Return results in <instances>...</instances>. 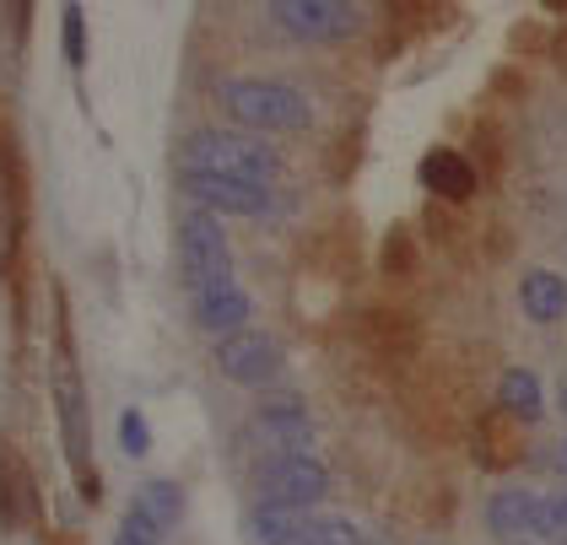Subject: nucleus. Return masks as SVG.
Returning <instances> with one entry per match:
<instances>
[{
  "instance_id": "f257e3e1",
  "label": "nucleus",
  "mask_w": 567,
  "mask_h": 545,
  "mask_svg": "<svg viewBox=\"0 0 567 545\" xmlns=\"http://www.w3.org/2000/svg\"><path fill=\"white\" fill-rule=\"evenodd\" d=\"M221 109L244 130H260V135H292V130L313 125V109H308L303 92L287 82H265V76L221 82Z\"/></svg>"
},
{
  "instance_id": "f03ea898",
  "label": "nucleus",
  "mask_w": 567,
  "mask_h": 545,
  "mask_svg": "<svg viewBox=\"0 0 567 545\" xmlns=\"http://www.w3.org/2000/svg\"><path fill=\"white\" fill-rule=\"evenodd\" d=\"M184 173H221V178H249V184H270L281 163L276 152L249 141V135H227V130H195L184 141Z\"/></svg>"
},
{
  "instance_id": "7ed1b4c3",
  "label": "nucleus",
  "mask_w": 567,
  "mask_h": 545,
  "mask_svg": "<svg viewBox=\"0 0 567 545\" xmlns=\"http://www.w3.org/2000/svg\"><path fill=\"white\" fill-rule=\"evenodd\" d=\"M178 249H184V287L189 297L212 292V287H227L233 281V254H227V233L212 210H195L184 216L178 227Z\"/></svg>"
},
{
  "instance_id": "20e7f679",
  "label": "nucleus",
  "mask_w": 567,
  "mask_h": 545,
  "mask_svg": "<svg viewBox=\"0 0 567 545\" xmlns=\"http://www.w3.org/2000/svg\"><path fill=\"white\" fill-rule=\"evenodd\" d=\"M49 383H54V405H60V426H65V449L71 464L87 486V497H97V481L87 475V394H82V373H76V357H71V340H54V357H49Z\"/></svg>"
},
{
  "instance_id": "39448f33",
  "label": "nucleus",
  "mask_w": 567,
  "mask_h": 545,
  "mask_svg": "<svg viewBox=\"0 0 567 545\" xmlns=\"http://www.w3.org/2000/svg\"><path fill=\"white\" fill-rule=\"evenodd\" d=\"M270 17L298 43H341L362 22L351 0H270Z\"/></svg>"
},
{
  "instance_id": "423d86ee",
  "label": "nucleus",
  "mask_w": 567,
  "mask_h": 545,
  "mask_svg": "<svg viewBox=\"0 0 567 545\" xmlns=\"http://www.w3.org/2000/svg\"><path fill=\"white\" fill-rule=\"evenodd\" d=\"M260 492H265V503L313 507L319 497H324V492H330V470L313 460L308 449H292V454H276V460L265 464Z\"/></svg>"
},
{
  "instance_id": "0eeeda50",
  "label": "nucleus",
  "mask_w": 567,
  "mask_h": 545,
  "mask_svg": "<svg viewBox=\"0 0 567 545\" xmlns=\"http://www.w3.org/2000/svg\"><path fill=\"white\" fill-rule=\"evenodd\" d=\"M217 368L221 378L244 383V389H260L270 378L281 373V346L260 330H238V336H221L217 340Z\"/></svg>"
},
{
  "instance_id": "6e6552de",
  "label": "nucleus",
  "mask_w": 567,
  "mask_h": 545,
  "mask_svg": "<svg viewBox=\"0 0 567 545\" xmlns=\"http://www.w3.org/2000/svg\"><path fill=\"white\" fill-rule=\"evenodd\" d=\"M184 195L200 210H227V216H260L270 206V184L249 178H221V173H184Z\"/></svg>"
},
{
  "instance_id": "1a4fd4ad",
  "label": "nucleus",
  "mask_w": 567,
  "mask_h": 545,
  "mask_svg": "<svg viewBox=\"0 0 567 545\" xmlns=\"http://www.w3.org/2000/svg\"><path fill=\"white\" fill-rule=\"evenodd\" d=\"M195 319H200V330H206V336H238V330L249 325V297H244L238 281L212 287V292L195 297Z\"/></svg>"
},
{
  "instance_id": "9d476101",
  "label": "nucleus",
  "mask_w": 567,
  "mask_h": 545,
  "mask_svg": "<svg viewBox=\"0 0 567 545\" xmlns=\"http://www.w3.org/2000/svg\"><path fill=\"white\" fill-rule=\"evenodd\" d=\"M255 541L260 545H308L313 535V513L308 507H281V503H260L249 518Z\"/></svg>"
},
{
  "instance_id": "9b49d317",
  "label": "nucleus",
  "mask_w": 567,
  "mask_h": 545,
  "mask_svg": "<svg viewBox=\"0 0 567 545\" xmlns=\"http://www.w3.org/2000/svg\"><path fill=\"white\" fill-rule=\"evenodd\" d=\"M422 184L443 195V200H471L476 195V168L460 157V152H449V146H437L422 157Z\"/></svg>"
},
{
  "instance_id": "f8f14e48",
  "label": "nucleus",
  "mask_w": 567,
  "mask_h": 545,
  "mask_svg": "<svg viewBox=\"0 0 567 545\" xmlns=\"http://www.w3.org/2000/svg\"><path fill=\"white\" fill-rule=\"evenodd\" d=\"M519 302L535 325H557L567 313V276H557V270H529L519 281Z\"/></svg>"
},
{
  "instance_id": "ddd939ff",
  "label": "nucleus",
  "mask_w": 567,
  "mask_h": 545,
  "mask_svg": "<svg viewBox=\"0 0 567 545\" xmlns=\"http://www.w3.org/2000/svg\"><path fill=\"white\" fill-rule=\"evenodd\" d=\"M260 432H270V443H276L281 454H292V449H308V443H313L308 411L298 405V400H276V405H265V411H260Z\"/></svg>"
},
{
  "instance_id": "4468645a",
  "label": "nucleus",
  "mask_w": 567,
  "mask_h": 545,
  "mask_svg": "<svg viewBox=\"0 0 567 545\" xmlns=\"http://www.w3.org/2000/svg\"><path fill=\"white\" fill-rule=\"evenodd\" d=\"M535 492H524V486H508V492H497L492 503H486V529L492 535H529V524H535Z\"/></svg>"
},
{
  "instance_id": "2eb2a0df",
  "label": "nucleus",
  "mask_w": 567,
  "mask_h": 545,
  "mask_svg": "<svg viewBox=\"0 0 567 545\" xmlns=\"http://www.w3.org/2000/svg\"><path fill=\"white\" fill-rule=\"evenodd\" d=\"M497 400H503L508 417H519V421H540V411H546V400H540V378L524 373V368H508V373H503Z\"/></svg>"
},
{
  "instance_id": "dca6fc26",
  "label": "nucleus",
  "mask_w": 567,
  "mask_h": 545,
  "mask_svg": "<svg viewBox=\"0 0 567 545\" xmlns=\"http://www.w3.org/2000/svg\"><path fill=\"white\" fill-rule=\"evenodd\" d=\"M131 507L141 513V518H152L157 529H174L178 507H184V492H178L174 481H146V486H141V497H135Z\"/></svg>"
},
{
  "instance_id": "f3484780",
  "label": "nucleus",
  "mask_w": 567,
  "mask_h": 545,
  "mask_svg": "<svg viewBox=\"0 0 567 545\" xmlns=\"http://www.w3.org/2000/svg\"><path fill=\"white\" fill-rule=\"evenodd\" d=\"M529 535L567 545V492H551V497H540V503H535V524H529Z\"/></svg>"
},
{
  "instance_id": "a211bd4d",
  "label": "nucleus",
  "mask_w": 567,
  "mask_h": 545,
  "mask_svg": "<svg viewBox=\"0 0 567 545\" xmlns=\"http://www.w3.org/2000/svg\"><path fill=\"white\" fill-rule=\"evenodd\" d=\"M120 449H125L131 460H141V454L152 449V426L141 421V411H125V417H120Z\"/></svg>"
},
{
  "instance_id": "6ab92c4d",
  "label": "nucleus",
  "mask_w": 567,
  "mask_h": 545,
  "mask_svg": "<svg viewBox=\"0 0 567 545\" xmlns=\"http://www.w3.org/2000/svg\"><path fill=\"white\" fill-rule=\"evenodd\" d=\"M65 60H71V65H87V22H82V6H65Z\"/></svg>"
},
{
  "instance_id": "aec40b11",
  "label": "nucleus",
  "mask_w": 567,
  "mask_h": 545,
  "mask_svg": "<svg viewBox=\"0 0 567 545\" xmlns=\"http://www.w3.org/2000/svg\"><path fill=\"white\" fill-rule=\"evenodd\" d=\"M163 535H168V529H157L152 518H141V513L131 507V513H125V524H120V541H114V545H157Z\"/></svg>"
},
{
  "instance_id": "412c9836",
  "label": "nucleus",
  "mask_w": 567,
  "mask_h": 545,
  "mask_svg": "<svg viewBox=\"0 0 567 545\" xmlns=\"http://www.w3.org/2000/svg\"><path fill=\"white\" fill-rule=\"evenodd\" d=\"M308 545H357V524H347V518H313Z\"/></svg>"
},
{
  "instance_id": "4be33fe9",
  "label": "nucleus",
  "mask_w": 567,
  "mask_h": 545,
  "mask_svg": "<svg viewBox=\"0 0 567 545\" xmlns=\"http://www.w3.org/2000/svg\"><path fill=\"white\" fill-rule=\"evenodd\" d=\"M443 0H390V11L394 17H433Z\"/></svg>"
},
{
  "instance_id": "5701e85b",
  "label": "nucleus",
  "mask_w": 567,
  "mask_h": 545,
  "mask_svg": "<svg viewBox=\"0 0 567 545\" xmlns=\"http://www.w3.org/2000/svg\"><path fill=\"white\" fill-rule=\"evenodd\" d=\"M540 6H546V11H567V0H540Z\"/></svg>"
},
{
  "instance_id": "b1692460",
  "label": "nucleus",
  "mask_w": 567,
  "mask_h": 545,
  "mask_svg": "<svg viewBox=\"0 0 567 545\" xmlns=\"http://www.w3.org/2000/svg\"><path fill=\"white\" fill-rule=\"evenodd\" d=\"M557 464H563V470H567V443H563V454H557Z\"/></svg>"
}]
</instances>
